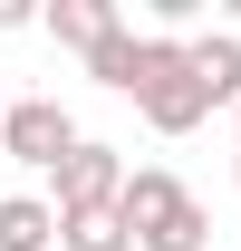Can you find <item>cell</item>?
<instances>
[{"instance_id": "cell-3", "label": "cell", "mask_w": 241, "mask_h": 251, "mask_svg": "<svg viewBox=\"0 0 241 251\" xmlns=\"http://www.w3.org/2000/svg\"><path fill=\"white\" fill-rule=\"evenodd\" d=\"M125 184H135V174H125V155L87 135V145L58 164V222H68V213H116V203H125Z\"/></svg>"}, {"instance_id": "cell-11", "label": "cell", "mask_w": 241, "mask_h": 251, "mask_svg": "<svg viewBox=\"0 0 241 251\" xmlns=\"http://www.w3.org/2000/svg\"><path fill=\"white\" fill-rule=\"evenodd\" d=\"M232 174H241V155H232Z\"/></svg>"}, {"instance_id": "cell-2", "label": "cell", "mask_w": 241, "mask_h": 251, "mask_svg": "<svg viewBox=\"0 0 241 251\" xmlns=\"http://www.w3.org/2000/svg\"><path fill=\"white\" fill-rule=\"evenodd\" d=\"M77 145H87V135H77V116H68L58 97H20L10 126H0V155H10V164H39V174H58Z\"/></svg>"}, {"instance_id": "cell-1", "label": "cell", "mask_w": 241, "mask_h": 251, "mask_svg": "<svg viewBox=\"0 0 241 251\" xmlns=\"http://www.w3.org/2000/svg\"><path fill=\"white\" fill-rule=\"evenodd\" d=\"M135 106H145V126H154V135H193V126L212 116V87L193 77V39H145Z\"/></svg>"}, {"instance_id": "cell-10", "label": "cell", "mask_w": 241, "mask_h": 251, "mask_svg": "<svg viewBox=\"0 0 241 251\" xmlns=\"http://www.w3.org/2000/svg\"><path fill=\"white\" fill-rule=\"evenodd\" d=\"M10 106H20V97H10V87H0V126H10Z\"/></svg>"}, {"instance_id": "cell-4", "label": "cell", "mask_w": 241, "mask_h": 251, "mask_svg": "<svg viewBox=\"0 0 241 251\" xmlns=\"http://www.w3.org/2000/svg\"><path fill=\"white\" fill-rule=\"evenodd\" d=\"M174 213H183V184L164 174V164H135V184H125V203H116V222L135 232V251H145V242H154Z\"/></svg>"}, {"instance_id": "cell-7", "label": "cell", "mask_w": 241, "mask_h": 251, "mask_svg": "<svg viewBox=\"0 0 241 251\" xmlns=\"http://www.w3.org/2000/svg\"><path fill=\"white\" fill-rule=\"evenodd\" d=\"M193 77L212 87V106H241V39H193Z\"/></svg>"}, {"instance_id": "cell-9", "label": "cell", "mask_w": 241, "mask_h": 251, "mask_svg": "<svg viewBox=\"0 0 241 251\" xmlns=\"http://www.w3.org/2000/svg\"><path fill=\"white\" fill-rule=\"evenodd\" d=\"M58 251H135V232H125L116 213H68V242Z\"/></svg>"}, {"instance_id": "cell-6", "label": "cell", "mask_w": 241, "mask_h": 251, "mask_svg": "<svg viewBox=\"0 0 241 251\" xmlns=\"http://www.w3.org/2000/svg\"><path fill=\"white\" fill-rule=\"evenodd\" d=\"M68 222L58 203H39V193H0V251H58Z\"/></svg>"}, {"instance_id": "cell-5", "label": "cell", "mask_w": 241, "mask_h": 251, "mask_svg": "<svg viewBox=\"0 0 241 251\" xmlns=\"http://www.w3.org/2000/svg\"><path fill=\"white\" fill-rule=\"evenodd\" d=\"M116 29H125L116 0H58V10H48V39H58V49H77V58H96Z\"/></svg>"}, {"instance_id": "cell-12", "label": "cell", "mask_w": 241, "mask_h": 251, "mask_svg": "<svg viewBox=\"0 0 241 251\" xmlns=\"http://www.w3.org/2000/svg\"><path fill=\"white\" fill-rule=\"evenodd\" d=\"M232 126H241V106H232Z\"/></svg>"}, {"instance_id": "cell-8", "label": "cell", "mask_w": 241, "mask_h": 251, "mask_svg": "<svg viewBox=\"0 0 241 251\" xmlns=\"http://www.w3.org/2000/svg\"><path fill=\"white\" fill-rule=\"evenodd\" d=\"M96 87H116V97H135V77H145V39H135V29H116V39H106V49H96Z\"/></svg>"}]
</instances>
